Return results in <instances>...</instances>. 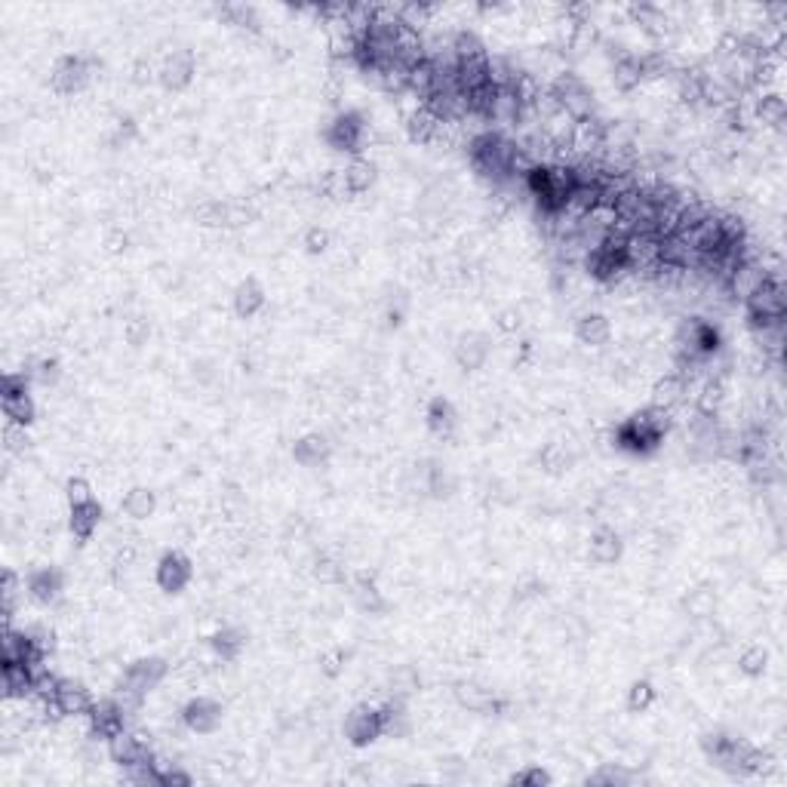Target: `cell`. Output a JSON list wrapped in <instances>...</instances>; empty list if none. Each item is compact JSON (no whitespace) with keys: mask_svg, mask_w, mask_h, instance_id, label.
Segmentation results:
<instances>
[{"mask_svg":"<svg viewBox=\"0 0 787 787\" xmlns=\"http://www.w3.org/2000/svg\"><path fill=\"white\" fill-rule=\"evenodd\" d=\"M670 431V412H661L655 406L643 412H634L630 418L615 427L613 440L621 452H630V456H649L661 446L664 434Z\"/></svg>","mask_w":787,"mask_h":787,"instance_id":"obj_1","label":"cell"},{"mask_svg":"<svg viewBox=\"0 0 787 787\" xmlns=\"http://www.w3.org/2000/svg\"><path fill=\"white\" fill-rule=\"evenodd\" d=\"M744 317L750 332L784 323V287L775 274H766V280L744 298Z\"/></svg>","mask_w":787,"mask_h":787,"instance_id":"obj_2","label":"cell"},{"mask_svg":"<svg viewBox=\"0 0 787 787\" xmlns=\"http://www.w3.org/2000/svg\"><path fill=\"white\" fill-rule=\"evenodd\" d=\"M548 96L554 99V105L566 114L572 124H581V120L594 118V90L572 71H563L551 80L548 86Z\"/></svg>","mask_w":787,"mask_h":787,"instance_id":"obj_3","label":"cell"},{"mask_svg":"<svg viewBox=\"0 0 787 787\" xmlns=\"http://www.w3.org/2000/svg\"><path fill=\"white\" fill-rule=\"evenodd\" d=\"M366 139H369V124L363 120L361 111H342L332 118V124L327 126V142L332 151L342 154H354L361 158V151L366 148Z\"/></svg>","mask_w":787,"mask_h":787,"instance_id":"obj_4","label":"cell"},{"mask_svg":"<svg viewBox=\"0 0 787 787\" xmlns=\"http://www.w3.org/2000/svg\"><path fill=\"white\" fill-rule=\"evenodd\" d=\"M385 735V720H382V708H372V704H361L348 714L345 720V738L357 748H366V744L378 742Z\"/></svg>","mask_w":787,"mask_h":787,"instance_id":"obj_5","label":"cell"},{"mask_svg":"<svg viewBox=\"0 0 787 787\" xmlns=\"http://www.w3.org/2000/svg\"><path fill=\"white\" fill-rule=\"evenodd\" d=\"M93 77V68L84 56H62L53 68V90L59 96H74L80 93Z\"/></svg>","mask_w":787,"mask_h":787,"instance_id":"obj_6","label":"cell"},{"mask_svg":"<svg viewBox=\"0 0 787 787\" xmlns=\"http://www.w3.org/2000/svg\"><path fill=\"white\" fill-rule=\"evenodd\" d=\"M154 579H158V585L164 588L166 594H182V590L191 585L194 566H191V560H188L185 554L169 551V554H164V557H160L158 575H154Z\"/></svg>","mask_w":787,"mask_h":787,"instance_id":"obj_7","label":"cell"},{"mask_svg":"<svg viewBox=\"0 0 787 787\" xmlns=\"http://www.w3.org/2000/svg\"><path fill=\"white\" fill-rule=\"evenodd\" d=\"M182 723L191 732H197V735H209V732H215L222 723V704L215 702V698L197 695L182 708Z\"/></svg>","mask_w":787,"mask_h":787,"instance_id":"obj_8","label":"cell"},{"mask_svg":"<svg viewBox=\"0 0 787 787\" xmlns=\"http://www.w3.org/2000/svg\"><path fill=\"white\" fill-rule=\"evenodd\" d=\"M86 717H90L93 735L105 738V742H111L118 732L126 729V710H124V704H120L118 698H105V702H96Z\"/></svg>","mask_w":787,"mask_h":787,"instance_id":"obj_9","label":"cell"},{"mask_svg":"<svg viewBox=\"0 0 787 787\" xmlns=\"http://www.w3.org/2000/svg\"><path fill=\"white\" fill-rule=\"evenodd\" d=\"M108 754H111L114 763L120 766V769H130V766H139V763H151L154 759V750L148 748L145 738L133 735V732H118V735L108 742Z\"/></svg>","mask_w":787,"mask_h":787,"instance_id":"obj_10","label":"cell"},{"mask_svg":"<svg viewBox=\"0 0 787 787\" xmlns=\"http://www.w3.org/2000/svg\"><path fill=\"white\" fill-rule=\"evenodd\" d=\"M93 698L90 692H86L84 683L77 680H59L56 686V695H53V708H56V714H65V717H86L93 710Z\"/></svg>","mask_w":787,"mask_h":787,"instance_id":"obj_11","label":"cell"},{"mask_svg":"<svg viewBox=\"0 0 787 787\" xmlns=\"http://www.w3.org/2000/svg\"><path fill=\"white\" fill-rule=\"evenodd\" d=\"M689 397V378H683L680 372H668L664 378H658L653 388V406L661 412H674L686 403Z\"/></svg>","mask_w":787,"mask_h":787,"instance_id":"obj_12","label":"cell"},{"mask_svg":"<svg viewBox=\"0 0 787 787\" xmlns=\"http://www.w3.org/2000/svg\"><path fill=\"white\" fill-rule=\"evenodd\" d=\"M158 80L166 90H185L194 80V56L188 50H179L173 56L164 59V65L158 68Z\"/></svg>","mask_w":787,"mask_h":787,"instance_id":"obj_13","label":"cell"},{"mask_svg":"<svg viewBox=\"0 0 787 787\" xmlns=\"http://www.w3.org/2000/svg\"><path fill=\"white\" fill-rule=\"evenodd\" d=\"M62 572L53 566H40L34 569V572L28 575V596L34 603H40V606H50V603H56L59 596H62Z\"/></svg>","mask_w":787,"mask_h":787,"instance_id":"obj_14","label":"cell"},{"mask_svg":"<svg viewBox=\"0 0 787 787\" xmlns=\"http://www.w3.org/2000/svg\"><path fill=\"white\" fill-rule=\"evenodd\" d=\"M101 523V505L96 499H86V501H77V505H71V517H68V526H71V535L80 541H90L93 532L99 529Z\"/></svg>","mask_w":787,"mask_h":787,"instance_id":"obj_15","label":"cell"},{"mask_svg":"<svg viewBox=\"0 0 787 787\" xmlns=\"http://www.w3.org/2000/svg\"><path fill=\"white\" fill-rule=\"evenodd\" d=\"M443 130H446V124L440 118H434L425 105H418L416 111L406 118V133H410V139L418 142V145H434V142L443 135Z\"/></svg>","mask_w":787,"mask_h":787,"instance_id":"obj_16","label":"cell"},{"mask_svg":"<svg viewBox=\"0 0 787 787\" xmlns=\"http://www.w3.org/2000/svg\"><path fill=\"white\" fill-rule=\"evenodd\" d=\"M588 557L594 560L596 566H609V563H615L621 557V535L609 526L596 529L588 541Z\"/></svg>","mask_w":787,"mask_h":787,"instance_id":"obj_17","label":"cell"},{"mask_svg":"<svg viewBox=\"0 0 787 787\" xmlns=\"http://www.w3.org/2000/svg\"><path fill=\"white\" fill-rule=\"evenodd\" d=\"M575 336H579V342L588 345V348H603V345L613 338V323H609L606 314L590 311V314L579 317V323H575Z\"/></svg>","mask_w":787,"mask_h":787,"instance_id":"obj_18","label":"cell"},{"mask_svg":"<svg viewBox=\"0 0 787 787\" xmlns=\"http://www.w3.org/2000/svg\"><path fill=\"white\" fill-rule=\"evenodd\" d=\"M643 80H646V77H643V59L640 56H634V53H621V56L613 62V84H615V90L630 93V90H637Z\"/></svg>","mask_w":787,"mask_h":787,"instance_id":"obj_19","label":"cell"},{"mask_svg":"<svg viewBox=\"0 0 787 787\" xmlns=\"http://www.w3.org/2000/svg\"><path fill=\"white\" fill-rule=\"evenodd\" d=\"M376 175H378V169H376V164H372V160L354 158L348 166L342 169L345 191H348V194H366L372 185H376Z\"/></svg>","mask_w":787,"mask_h":787,"instance_id":"obj_20","label":"cell"},{"mask_svg":"<svg viewBox=\"0 0 787 787\" xmlns=\"http://www.w3.org/2000/svg\"><path fill=\"white\" fill-rule=\"evenodd\" d=\"M264 302H268V298H264V289L256 280H243L240 287L234 289V311H237V317H243V320L259 314V311L264 308Z\"/></svg>","mask_w":787,"mask_h":787,"instance_id":"obj_21","label":"cell"},{"mask_svg":"<svg viewBox=\"0 0 787 787\" xmlns=\"http://www.w3.org/2000/svg\"><path fill=\"white\" fill-rule=\"evenodd\" d=\"M293 456H296L298 465H304V467H320L323 461L329 458L327 437H320V434H308V437H302L293 446Z\"/></svg>","mask_w":787,"mask_h":787,"instance_id":"obj_22","label":"cell"},{"mask_svg":"<svg viewBox=\"0 0 787 787\" xmlns=\"http://www.w3.org/2000/svg\"><path fill=\"white\" fill-rule=\"evenodd\" d=\"M456 406L446 397H434L431 406H427V427H431L437 437H450L456 431Z\"/></svg>","mask_w":787,"mask_h":787,"instance_id":"obj_23","label":"cell"},{"mask_svg":"<svg viewBox=\"0 0 787 787\" xmlns=\"http://www.w3.org/2000/svg\"><path fill=\"white\" fill-rule=\"evenodd\" d=\"M456 357H458V363L465 366V369H480V366L486 363V357H490V345H486V338L477 336V332H471V336H461V342L456 348Z\"/></svg>","mask_w":787,"mask_h":787,"instance_id":"obj_24","label":"cell"},{"mask_svg":"<svg viewBox=\"0 0 787 787\" xmlns=\"http://www.w3.org/2000/svg\"><path fill=\"white\" fill-rule=\"evenodd\" d=\"M154 507H158V499H154V492L145 490V486H135V490L126 492L124 501H120V511L130 520H148L154 514Z\"/></svg>","mask_w":787,"mask_h":787,"instance_id":"obj_25","label":"cell"},{"mask_svg":"<svg viewBox=\"0 0 787 787\" xmlns=\"http://www.w3.org/2000/svg\"><path fill=\"white\" fill-rule=\"evenodd\" d=\"M243 646H247V640H243V634L234 628H222L213 634V653L215 658H222V661H237Z\"/></svg>","mask_w":787,"mask_h":787,"instance_id":"obj_26","label":"cell"},{"mask_svg":"<svg viewBox=\"0 0 787 787\" xmlns=\"http://www.w3.org/2000/svg\"><path fill=\"white\" fill-rule=\"evenodd\" d=\"M0 403H4V416H6V425H31L34 422V400L31 394H16V397H0Z\"/></svg>","mask_w":787,"mask_h":787,"instance_id":"obj_27","label":"cell"},{"mask_svg":"<svg viewBox=\"0 0 787 787\" xmlns=\"http://www.w3.org/2000/svg\"><path fill=\"white\" fill-rule=\"evenodd\" d=\"M754 118L766 126H782L784 124V99L778 93H763L754 101Z\"/></svg>","mask_w":787,"mask_h":787,"instance_id":"obj_28","label":"cell"},{"mask_svg":"<svg viewBox=\"0 0 787 787\" xmlns=\"http://www.w3.org/2000/svg\"><path fill=\"white\" fill-rule=\"evenodd\" d=\"M351 594H354L357 606H361L363 613H382V609H385L382 590L376 588V581H372V579H366V575L354 581V590H351Z\"/></svg>","mask_w":787,"mask_h":787,"instance_id":"obj_29","label":"cell"},{"mask_svg":"<svg viewBox=\"0 0 787 787\" xmlns=\"http://www.w3.org/2000/svg\"><path fill=\"white\" fill-rule=\"evenodd\" d=\"M655 704V686L649 680H637L634 686L628 689V708L634 714H643Z\"/></svg>","mask_w":787,"mask_h":787,"instance_id":"obj_30","label":"cell"},{"mask_svg":"<svg viewBox=\"0 0 787 787\" xmlns=\"http://www.w3.org/2000/svg\"><path fill=\"white\" fill-rule=\"evenodd\" d=\"M458 702L467 704L471 710H492V695L486 689L480 686H467V683H461L458 686Z\"/></svg>","mask_w":787,"mask_h":787,"instance_id":"obj_31","label":"cell"},{"mask_svg":"<svg viewBox=\"0 0 787 787\" xmlns=\"http://www.w3.org/2000/svg\"><path fill=\"white\" fill-rule=\"evenodd\" d=\"M766 661H769V653H766L763 646H750V649H744L742 658H738V668H742L748 677H759L766 670Z\"/></svg>","mask_w":787,"mask_h":787,"instance_id":"obj_32","label":"cell"},{"mask_svg":"<svg viewBox=\"0 0 787 787\" xmlns=\"http://www.w3.org/2000/svg\"><path fill=\"white\" fill-rule=\"evenodd\" d=\"M541 461H545V467H548V471H551V474H560V471H566V467L572 465V456H569V452H566V446L551 443L545 452H541Z\"/></svg>","mask_w":787,"mask_h":787,"instance_id":"obj_33","label":"cell"},{"mask_svg":"<svg viewBox=\"0 0 787 787\" xmlns=\"http://www.w3.org/2000/svg\"><path fill=\"white\" fill-rule=\"evenodd\" d=\"M124 332H126V342L139 348V345H145L148 336H151V323H148V317H133Z\"/></svg>","mask_w":787,"mask_h":787,"instance_id":"obj_34","label":"cell"},{"mask_svg":"<svg viewBox=\"0 0 787 787\" xmlns=\"http://www.w3.org/2000/svg\"><path fill=\"white\" fill-rule=\"evenodd\" d=\"M28 376L37 378L40 385H50V382H56V378H59V363L50 361V357H44V361L34 363V369H28Z\"/></svg>","mask_w":787,"mask_h":787,"instance_id":"obj_35","label":"cell"},{"mask_svg":"<svg viewBox=\"0 0 787 787\" xmlns=\"http://www.w3.org/2000/svg\"><path fill=\"white\" fill-rule=\"evenodd\" d=\"M391 686H394L391 692H397V695H406V692H412V689L418 686V677L412 674L410 668H400L397 674L391 677Z\"/></svg>","mask_w":787,"mask_h":787,"instance_id":"obj_36","label":"cell"},{"mask_svg":"<svg viewBox=\"0 0 787 787\" xmlns=\"http://www.w3.org/2000/svg\"><path fill=\"white\" fill-rule=\"evenodd\" d=\"M304 247H308V253H327L329 231L327 228H311L308 234H304Z\"/></svg>","mask_w":787,"mask_h":787,"instance_id":"obj_37","label":"cell"},{"mask_svg":"<svg viewBox=\"0 0 787 787\" xmlns=\"http://www.w3.org/2000/svg\"><path fill=\"white\" fill-rule=\"evenodd\" d=\"M68 501H71V505H77V501H86V499H93V492H90V483H86V480H80V477H74V480H68Z\"/></svg>","mask_w":787,"mask_h":787,"instance_id":"obj_38","label":"cell"},{"mask_svg":"<svg viewBox=\"0 0 787 787\" xmlns=\"http://www.w3.org/2000/svg\"><path fill=\"white\" fill-rule=\"evenodd\" d=\"M514 784H551V775H548L541 766H532V769L514 775Z\"/></svg>","mask_w":787,"mask_h":787,"instance_id":"obj_39","label":"cell"},{"mask_svg":"<svg viewBox=\"0 0 787 787\" xmlns=\"http://www.w3.org/2000/svg\"><path fill=\"white\" fill-rule=\"evenodd\" d=\"M160 784H191V775H185V772L179 769H166V766L160 763Z\"/></svg>","mask_w":787,"mask_h":787,"instance_id":"obj_40","label":"cell"}]
</instances>
